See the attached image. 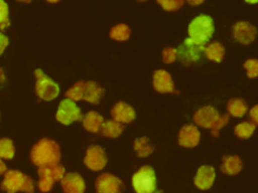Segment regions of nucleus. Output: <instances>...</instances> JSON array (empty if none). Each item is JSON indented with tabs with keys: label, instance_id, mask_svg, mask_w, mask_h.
I'll use <instances>...</instances> for the list:
<instances>
[{
	"label": "nucleus",
	"instance_id": "obj_11",
	"mask_svg": "<svg viewBox=\"0 0 258 193\" xmlns=\"http://www.w3.org/2000/svg\"><path fill=\"white\" fill-rule=\"evenodd\" d=\"M257 29L247 21H239L233 26V37L242 44L251 43L256 37Z\"/></svg>",
	"mask_w": 258,
	"mask_h": 193
},
{
	"label": "nucleus",
	"instance_id": "obj_25",
	"mask_svg": "<svg viewBox=\"0 0 258 193\" xmlns=\"http://www.w3.org/2000/svg\"><path fill=\"white\" fill-rule=\"evenodd\" d=\"M130 28L126 24H117L110 30V37L117 41H125L130 36Z\"/></svg>",
	"mask_w": 258,
	"mask_h": 193
},
{
	"label": "nucleus",
	"instance_id": "obj_35",
	"mask_svg": "<svg viewBox=\"0 0 258 193\" xmlns=\"http://www.w3.org/2000/svg\"><path fill=\"white\" fill-rule=\"evenodd\" d=\"M250 118L253 121L254 125H256L258 123V106H254L250 110Z\"/></svg>",
	"mask_w": 258,
	"mask_h": 193
},
{
	"label": "nucleus",
	"instance_id": "obj_18",
	"mask_svg": "<svg viewBox=\"0 0 258 193\" xmlns=\"http://www.w3.org/2000/svg\"><path fill=\"white\" fill-rule=\"evenodd\" d=\"M104 93H105V88L100 86L97 82L90 80L84 83L82 100H85L92 104H99Z\"/></svg>",
	"mask_w": 258,
	"mask_h": 193
},
{
	"label": "nucleus",
	"instance_id": "obj_13",
	"mask_svg": "<svg viewBox=\"0 0 258 193\" xmlns=\"http://www.w3.org/2000/svg\"><path fill=\"white\" fill-rule=\"evenodd\" d=\"M60 186L64 193H84L85 182L78 173H68L60 180Z\"/></svg>",
	"mask_w": 258,
	"mask_h": 193
},
{
	"label": "nucleus",
	"instance_id": "obj_39",
	"mask_svg": "<svg viewBox=\"0 0 258 193\" xmlns=\"http://www.w3.org/2000/svg\"><path fill=\"white\" fill-rule=\"evenodd\" d=\"M153 193H163L162 191H156V192H153Z\"/></svg>",
	"mask_w": 258,
	"mask_h": 193
},
{
	"label": "nucleus",
	"instance_id": "obj_20",
	"mask_svg": "<svg viewBox=\"0 0 258 193\" xmlns=\"http://www.w3.org/2000/svg\"><path fill=\"white\" fill-rule=\"evenodd\" d=\"M104 119L101 115H99L97 112L91 111L84 117L83 126L87 131L91 133H97L100 131Z\"/></svg>",
	"mask_w": 258,
	"mask_h": 193
},
{
	"label": "nucleus",
	"instance_id": "obj_36",
	"mask_svg": "<svg viewBox=\"0 0 258 193\" xmlns=\"http://www.w3.org/2000/svg\"><path fill=\"white\" fill-rule=\"evenodd\" d=\"M6 171H7V170H6V165H5L4 162L0 159V175H1V174H4Z\"/></svg>",
	"mask_w": 258,
	"mask_h": 193
},
{
	"label": "nucleus",
	"instance_id": "obj_8",
	"mask_svg": "<svg viewBox=\"0 0 258 193\" xmlns=\"http://www.w3.org/2000/svg\"><path fill=\"white\" fill-rule=\"evenodd\" d=\"M96 193H122L123 182L110 173H103L98 176L95 182Z\"/></svg>",
	"mask_w": 258,
	"mask_h": 193
},
{
	"label": "nucleus",
	"instance_id": "obj_23",
	"mask_svg": "<svg viewBox=\"0 0 258 193\" xmlns=\"http://www.w3.org/2000/svg\"><path fill=\"white\" fill-rule=\"evenodd\" d=\"M204 51L209 59L214 60L216 62H220L224 57L225 47L220 42H213L206 46L204 48Z\"/></svg>",
	"mask_w": 258,
	"mask_h": 193
},
{
	"label": "nucleus",
	"instance_id": "obj_32",
	"mask_svg": "<svg viewBox=\"0 0 258 193\" xmlns=\"http://www.w3.org/2000/svg\"><path fill=\"white\" fill-rule=\"evenodd\" d=\"M158 4H160L162 6V8L166 11H174V10H177L179 9L182 4H183V1L181 0H178V1H167V0H158L157 1Z\"/></svg>",
	"mask_w": 258,
	"mask_h": 193
},
{
	"label": "nucleus",
	"instance_id": "obj_9",
	"mask_svg": "<svg viewBox=\"0 0 258 193\" xmlns=\"http://www.w3.org/2000/svg\"><path fill=\"white\" fill-rule=\"evenodd\" d=\"M84 163L92 171L102 170L107 164V157L104 149L97 145L90 146L87 149Z\"/></svg>",
	"mask_w": 258,
	"mask_h": 193
},
{
	"label": "nucleus",
	"instance_id": "obj_15",
	"mask_svg": "<svg viewBox=\"0 0 258 193\" xmlns=\"http://www.w3.org/2000/svg\"><path fill=\"white\" fill-rule=\"evenodd\" d=\"M153 86L158 92H174V84L170 74L164 69H157L153 72Z\"/></svg>",
	"mask_w": 258,
	"mask_h": 193
},
{
	"label": "nucleus",
	"instance_id": "obj_38",
	"mask_svg": "<svg viewBox=\"0 0 258 193\" xmlns=\"http://www.w3.org/2000/svg\"><path fill=\"white\" fill-rule=\"evenodd\" d=\"M190 5H198V4H201V3H203V1H201V0H198V1H187Z\"/></svg>",
	"mask_w": 258,
	"mask_h": 193
},
{
	"label": "nucleus",
	"instance_id": "obj_24",
	"mask_svg": "<svg viewBox=\"0 0 258 193\" xmlns=\"http://www.w3.org/2000/svg\"><path fill=\"white\" fill-rule=\"evenodd\" d=\"M148 142L149 140L147 137H141L134 141V150L138 157H147L153 152L154 147Z\"/></svg>",
	"mask_w": 258,
	"mask_h": 193
},
{
	"label": "nucleus",
	"instance_id": "obj_1",
	"mask_svg": "<svg viewBox=\"0 0 258 193\" xmlns=\"http://www.w3.org/2000/svg\"><path fill=\"white\" fill-rule=\"evenodd\" d=\"M32 163L38 167H50L58 164L60 159L59 146L53 140L43 138L30 151Z\"/></svg>",
	"mask_w": 258,
	"mask_h": 193
},
{
	"label": "nucleus",
	"instance_id": "obj_34",
	"mask_svg": "<svg viewBox=\"0 0 258 193\" xmlns=\"http://www.w3.org/2000/svg\"><path fill=\"white\" fill-rule=\"evenodd\" d=\"M8 43H9L8 37L5 36L4 34L0 33V55L3 53V51L6 48V46L8 45Z\"/></svg>",
	"mask_w": 258,
	"mask_h": 193
},
{
	"label": "nucleus",
	"instance_id": "obj_29",
	"mask_svg": "<svg viewBox=\"0 0 258 193\" xmlns=\"http://www.w3.org/2000/svg\"><path fill=\"white\" fill-rule=\"evenodd\" d=\"M10 25L8 19V6L7 4L0 0V30H4Z\"/></svg>",
	"mask_w": 258,
	"mask_h": 193
},
{
	"label": "nucleus",
	"instance_id": "obj_3",
	"mask_svg": "<svg viewBox=\"0 0 258 193\" xmlns=\"http://www.w3.org/2000/svg\"><path fill=\"white\" fill-rule=\"evenodd\" d=\"M1 189L7 193H16L18 191H23L25 193L34 192L33 180L16 170H8L4 173V179L1 183Z\"/></svg>",
	"mask_w": 258,
	"mask_h": 193
},
{
	"label": "nucleus",
	"instance_id": "obj_7",
	"mask_svg": "<svg viewBox=\"0 0 258 193\" xmlns=\"http://www.w3.org/2000/svg\"><path fill=\"white\" fill-rule=\"evenodd\" d=\"M55 119L63 125H70L74 121H83L84 116L73 101L64 99L59 103Z\"/></svg>",
	"mask_w": 258,
	"mask_h": 193
},
{
	"label": "nucleus",
	"instance_id": "obj_2",
	"mask_svg": "<svg viewBox=\"0 0 258 193\" xmlns=\"http://www.w3.org/2000/svg\"><path fill=\"white\" fill-rule=\"evenodd\" d=\"M188 38L199 46H204L214 33V22L212 17L202 14L191 20L188 25Z\"/></svg>",
	"mask_w": 258,
	"mask_h": 193
},
{
	"label": "nucleus",
	"instance_id": "obj_22",
	"mask_svg": "<svg viewBox=\"0 0 258 193\" xmlns=\"http://www.w3.org/2000/svg\"><path fill=\"white\" fill-rule=\"evenodd\" d=\"M227 110L229 115L240 118L247 113L248 106L242 99H231L227 104Z\"/></svg>",
	"mask_w": 258,
	"mask_h": 193
},
{
	"label": "nucleus",
	"instance_id": "obj_6",
	"mask_svg": "<svg viewBox=\"0 0 258 193\" xmlns=\"http://www.w3.org/2000/svg\"><path fill=\"white\" fill-rule=\"evenodd\" d=\"M34 73L36 76L35 91L38 98L44 101H51L56 98L59 92L58 85L51 78L45 75L41 69H35Z\"/></svg>",
	"mask_w": 258,
	"mask_h": 193
},
{
	"label": "nucleus",
	"instance_id": "obj_26",
	"mask_svg": "<svg viewBox=\"0 0 258 193\" xmlns=\"http://www.w3.org/2000/svg\"><path fill=\"white\" fill-rule=\"evenodd\" d=\"M255 128H256V125H254L253 123L244 122V123L238 124L234 128V131H235L236 136H238L239 138H241V139H248L253 134Z\"/></svg>",
	"mask_w": 258,
	"mask_h": 193
},
{
	"label": "nucleus",
	"instance_id": "obj_10",
	"mask_svg": "<svg viewBox=\"0 0 258 193\" xmlns=\"http://www.w3.org/2000/svg\"><path fill=\"white\" fill-rule=\"evenodd\" d=\"M204 48V46L196 45L189 38H186L178 50H176V54L183 64L188 65L200 58V53Z\"/></svg>",
	"mask_w": 258,
	"mask_h": 193
},
{
	"label": "nucleus",
	"instance_id": "obj_16",
	"mask_svg": "<svg viewBox=\"0 0 258 193\" xmlns=\"http://www.w3.org/2000/svg\"><path fill=\"white\" fill-rule=\"evenodd\" d=\"M215 177H216L215 169L212 166L204 165L199 168L194 182L199 189L207 190L212 187Z\"/></svg>",
	"mask_w": 258,
	"mask_h": 193
},
{
	"label": "nucleus",
	"instance_id": "obj_31",
	"mask_svg": "<svg viewBox=\"0 0 258 193\" xmlns=\"http://www.w3.org/2000/svg\"><path fill=\"white\" fill-rule=\"evenodd\" d=\"M244 68L247 69L248 77H256L258 74V61L256 59H248L244 63Z\"/></svg>",
	"mask_w": 258,
	"mask_h": 193
},
{
	"label": "nucleus",
	"instance_id": "obj_5",
	"mask_svg": "<svg viewBox=\"0 0 258 193\" xmlns=\"http://www.w3.org/2000/svg\"><path fill=\"white\" fill-rule=\"evenodd\" d=\"M64 167L56 164L50 167H39L38 168V188L41 192H48L52 188L55 181L61 180L64 176Z\"/></svg>",
	"mask_w": 258,
	"mask_h": 193
},
{
	"label": "nucleus",
	"instance_id": "obj_28",
	"mask_svg": "<svg viewBox=\"0 0 258 193\" xmlns=\"http://www.w3.org/2000/svg\"><path fill=\"white\" fill-rule=\"evenodd\" d=\"M84 80L77 81L71 88L66 91V96L71 101H81L83 99V88H84Z\"/></svg>",
	"mask_w": 258,
	"mask_h": 193
},
{
	"label": "nucleus",
	"instance_id": "obj_37",
	"mask_svg": "<svg viewBox=\"0 0 258 193\" xmlns=\"http://www.w3.org/2000/svg\"><path fill=\"white\" fill-rule=\"evenodd\" d=\"M5 81V74H4V70L2 69V67H0V85L2 83H4Z\"/></svg>",
	"mask_w": 258,
	"mask_h": 193
},
{
	"label": "nucleus",
	"instance_id": "obj_14",
	"mask_svg": "<svg viewBox=\"0 0 258 193\" xmlns=\"http://www.w3.org/2000/svg\"><path fill=\"white\" fill-rule=\"evenodd\" d=\"M200 138L201 134L197 127L194 125H185L179 130L178 144L182 147L192 148L199 144Z\"/></svg>",
	"mask_w": 258,
	"mask_h": 193
},
{
	"label": "nucleus",
	"instance_id": "obj_30",
	"mask_svg": "<svg viewBox=\"0 0 258 193\" xmlns=\"http://www.w3.org/2000/svg\"><path fill=\"white\" fill-rule=\"evenodd\" d=\"M230 115L229 114H225L223 116H220V118L218 119V121L214 124V126L211 128V133L214 137L218 138L219 137V131L225 126L227 125L228 121H229Z\"/></svg>",
	"mask_w": 258,
	"mask_h": 193
},
{
	"label": "nucleus",
	"instance_id": "obj_4",
	"mask_svg": "<svg viewBox=\"0 0 258 193\" xmlns=\"http://www.w3.org/2000/svg\"><path fill=\"white\" fill-rule=\"evenodd\" d=\"M132 185L136 193H153L156 186L155 173L152 167L142 166L132 177Z\"/></svg>",
	"mask_w": 258,
	"mask_h": 193
},
{
	"label": "nucleus",
	"instance_id": "obj_21",
	"mask_svg": "<svg viewBox=\"0 0 258 193\" xmlns=\"http://www.w3.org/2000/svg\"><path fill=\"white\" fill-rule=\"evenodd\" d=\"M124 130V126L121 123H118L116 121H106L103 122L101 128H100V134L102 136L108 137V138H117L119 137Z\"/></svg>",
	"mask_w": 258,
	"mask_h": 193
},
{
	"label": "nucleus",
	"instance_id": "obj_19",
	"mask_svg": "<svg viewBox=\"0 0 258 193\" xmlns=\"http://www.w3.org/2000/svg\"><path fill=\"white\" fill-rule=\"evenodd\" d=\"M220 169L223 173L236 175L242 170V161L238 156H224Z\"/></svg>",
	"mask_w": 258,
	"mask_h": 193
},
{
	"label": "nucleus",
	"instance_id": "obj_27",
	"mask_svg": "<svg viewBox=\"0 0 258 193\" xmlns=\"http://www.w3.org/2000/svg\"><path fill=\"white\" fill-rule=\"evenodd\" d=\"M14 156L13 142L8 138L0 139V159H11Z\"/></svg>",
	"mask_w": 258,
	"mask_h": 193
},
{
	"label": "nucleus",
	"instance_id": "obj_17",
	"mask_svg": "<svg viewBox=\"0 0 258 193\" xmlns=\"http://www.w3.org/2000/svg\"><path fill=\"white\" fill-rule=\"evenodd\" d=\"M111 116L118 123H130L135 119V111L128 104L119 102L111 110Z\"/></svg>",
	"mask_w": 258,
	"mask_h": 193
},
{
	"label": "nucleus",
	"instance_id": "obj_33",
	"mask_svg": "<svg viewBox=\"0 0 258 193\" xmlns=\"http://www.w3.org/2000/svg\"><path fill=\"white\" fill-rule=\"evenodd\" d=\"M176 50L173 47H166L162 50V60L165 63H172L176 58Z\"/></svg>",
	"mask_w": 258,
	"mask_h": 193
},
{
	"label": "nucleus",
	"instance_id": "obj_12",
	"mask_svg": "<svg viewBox=\"0 0 258 193\" xmlns=\"http://www.w3.org/2000/svg\"><path fill=\"white\" fill-rule=\"evenodd\" d=\"M220 118L219 113L212 106H206L196 112L194 115V122L201 127L211 129Z\"/></svg>",
	"mask_w": 258,
	"mask_h": 193
}]
</instances>
